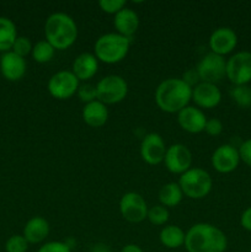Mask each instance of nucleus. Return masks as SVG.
I'll return each instance as SVG.
<instances>
[{
	"mask_svg": "<svg viewBox=\"0 0 251 252\" xmlns=\"http://www.w3.org/2000/svg\"><path fill=\"white\" fill-rule=\"evenodd\" d=\"M83 121L91 128H100L106 125L108 120V110L105 103L98 100L86 103L83 107Z\"/></svg>",
	"mask_w": 251,
	"mask_h": 252,
	"instance_id": "aec40b11",
	"label": "nucleus"
},
{
	"mask_svg": "<svg viewBox=\"0 0 251 252\" xmlns=\"http://www.w3.org/2000/svg\"><path fill=\"white\" fill-rule=\"evenodd\" d=\"M26 61L12 51L2 53L0 57V71L9 81H19L26 74Z\"/></svg>",
	"mask_w": 251,
	"mask_h": 252,
	"instance_id": "f3484780",
	"label": "nucleus"
},
{
	"mask_svg": "<svg viewBox=\"0 0 251 252\" xmlns=\"http://www.w3.org/2000/svg\"><path fill=\"white\" fill-rule=\"evenodd\" d=\"M27 250H29V243L24 238V235L10 236L5 244L6 252H27Z\"/></svg>",
	"mask_w": 251,
	"mask_h": 252,
	"instance_id": "cd10ccee",
	"label": "nucleus"
},
{
	"mask_svg": "<svg viewBox=\"0 0 251 252\" xmlns=\"http://www.w3.org/2000/svg\"><path fill=\"white\" fill-rule=\"evenodd\" d=\"M204 132L211 137H218L223 132V123L219 121L218 118H211L207 120L206 127H204Z\"/></svg>",
	"mask_w": 251,
	"mask_h": 252,
	"instance_id": "473e14b6",
	"label": "nucleus"
},
{
	"mask_svg": "<svg viewBox=\"0 0 251 252\" xmlns=\"http://www.w3.org/2000/svg\"><path fill=\"white\" fill-rule=\"evenodd\" d=\"M113 26L117 30V33L130 38L139 27V17L134 10L126 6L125 9L115 15Z\"/></svg>",
	"mask_w": 251,
	"mask_h": 252,
	"instance_id": "6ab92c4d",
	"label": "nucleus"
},
{
	"mask_svg": "<svg viewBox=\"0 0 251 252\" xmlns=\"http://www.w3.org/2000/svg\"><path fill=\"white\" fill-rule=\"evenodd\" d=\"M98 69V61L94 54L81 53L74 59L71 73L79 81H88L96 75Z\"/></svg>",
	"mask_w": 251,
	"mask_h": 252,
	"instance_id": "a211bd4d",
	"label": "nucleus"
},
{
	"mask_svg": "<svg viewBox=\"0 0 251 252\" xmlns=\"http://www.w3.org/2000/svg\"><path fill=\"white\" fill-rule=\"evenodd\" d=\"M44 36L57 51L68 49L78 38V26L71 16L56 12L48 16L44 24Z\"/></svg>",
	"mask_w": 251,
	"mask_h": 252,
	"instance_id": "7ed1b4c3",
	"label": "nucleus"
},
{
	"mask_svg": "<svg viewBox=\"0 0 251 252\" xmlns=\"http://www.w3.org/2000/svg\"><path fill=\"white\" fill-rule=\"evenodd\" d=\"M192 101L196 103L197 107L211 108L217 107L221 101V93L216 84L211 83H199L198 85L192 89Z\"/></svg>",
	"mask_w": 251,
	"mask_h": 252,
	"instance_id": "2eb2a0df",
	"label": "nucleus"
},
{
	"mask_svg": "<svg viewBox=\"0 0 251 252\" xmlns=\"http://www.w3.org/2000/svg\"><path fill=\"white\" fill-rule=\"evenodd\" d=\"M179 186L184 196L191 199H202L208 196L213 187L211 175L199 167H191L182 174L179 180Z\"/></svg>",
	"mask_w": 251,
	"mask_h": 252,
	"instance_id": "39448f33",
	"label": "nucleus"
},
{
	"mask_svg": "<svg viewBox=\"0 0 251 252\" xmlns=\"http://www.w3.org/2000/svg\"><path fill=\"white\" fill-rule=\"evenodd\" d=\"M196 70L202 83L217 85V83H219L226 75V61L224 57L209 52L202 57Z\"/></svg>",
	"mask_w": 251,
	"mask_h": 252,
	"instance_id": "1a4fd4ad",
	"label": "nucleus"
},
{
	"mask_svg": "<svg viewBox=\"0 0 251 252\" xmlns=\"http://www.w3.org/2000/svg\"><path fill=\"white\" fill-rule=\"evenodd\" d=\"M96 94L100 102L107 105H115L126 98L128 94V84L120 75L103 76L96 84Z\"/></svg>",
	"mask_w": 251,
	"mask_h": 252,
	"instance_id": "423d86ee",
	"label": "nucleus"
},
{
	"mask_svg": "<svg viewBox=\"0 0 251 252\" xmlns=\"http://www.w3.org/2000/svg\"><path fill=\"white\" fill-rule=\"evenodd\" d=\"M147 219L153 225H165L167 220H169V211L164 206H161V204H157V206L149 208Z\"/></svg>",
	"mask_w": 251,
	"mask_h": 252,
	"instance_id": "bb28decb",
	"label": "nucleus"
},
{
	"mask_svg": "<svg viewBox=\"0 0 251 252\" xmlns=\"http://www.w3.org/2000/svg\"><path fill=\"white\" fill-rule=\"evenodd\" d=\"M164 164L171 174L182 175L191 169L192 153L184 144H172L166 149Z\"/></svg>",
	"mask_w": 251,
	"mask_h": 252,
	"instance_id": "9b49d317",
	"label": "nucleus"
},
{
	"mask_svg": "<svg viewBox=\"0 0 251 252\" xmlns=\"http://www.w3.org/2000/svg\"><path fill=\"white\" fill-rule=\"evenodd\" d=\"M32 47L33 46H32L30 38H27V37L25 36H17L16 41L14 42V46H12L11 51L14 52V53H16L17 56L25 58L26 56L31 54Z\"/></svg>",
	"mask_w": 251,
	"mask_h": 252,
	"instance_id": "c85d7f7f",
	"label": "nucleus"
},
{
	"mask_svg": "<svg viewBox=\"0 0 251 252\" xmlns=\"http://www.w3.org/2000/svg\"><path fill=\"white\" fill-rule=\"evenodd\" d=\"M240 224L245 230L251 231V207L243 212L240 217Z\"/></svg>",
	"mask_w": 251,
	"mask_h": 252,
	"instance_id": "c9c22d12",
	"label": "nucleus"
},
{
	"mask_svg": "<svg viewBox=\"0 0 251 252\" xmlns=\"http://www.w3.org/2000/svg\"><path fill=\"white\" fill-rule=\"evenodd\" d=\"M192 100V88L182 79L170 78L159 84L155 90V102L166 113H179Z\"/></svg>",
	"mask_w": 251,
	"mask_h": 252,
	"instance_id": "f03ea898",
	"label": "nucleus"
},
{
	"mask_svg": "<svg viewBox=\"0 0 251 252\" xmlns=\"http://www.w3.org/2000/svg\"><path fill=\"white\" fill-rule=\"evenodd\" d=\"M17 38V30L10 19L0 16V52L6 53L11 51Z\"/></svg>",
	"mask_w": 251,
	"mask_h": 252,
	"instance_id": "5701e85b",
	"label": "nucleus"
},
{
	"mask_svg": "<svg viewBox=\"0 0 251 252\" xmlns=\"http://www.w3.org/2000/svg\"><path fill=\"white\" fill-rule=\"evenodd\" d=\"M51 226L42 217H33L30 219L24 228V238L29 244H39L46 240L49 235Z\"/></svg>",
	"mask_w": 251,
	"mask_h": 252,
	"instance_id": "412c9836",
	"label": "nucleus"
},
{
	"mask_svg": "<svg viewBox=\"0 0 251 252\" xmlns=\"http://www.w3.org/2000/svg\"><path fill=\"white\" fill-rule=\"evenodd\" d=\"M54 53H56L54 47L52 46L49 42H47L46 39H43V41H39L37 42L36 44H33L31 56L34 62L44 64V63H48V62H51L52 59H53Z\"/></svg>",
	"mask_w": 251,
	"mask_h": 252,
	"instance_id": "393cba45",
	"label": "nucleus"
},
{
	"mask_svg": "<svg viewBox=\"0 0 251 252\" xmlns=\"http://www.w3.org/2000/svg\"><path fill=\"white\" fill-rule=\"evenodd\" d=\"M226 78L234 86L248 85L251 81V52L241 51L226 61Z\"/></svg>",
	"mask_w": 251,
	"mask_h": 252,
	"instance_id": "0eeeda50",
	"label": "nucleus"
},
{
	"mask_svg": "<svg viewBox=\"0 0 251 252\" xmlns=\"http://www.w3.org/2000/svg\"><path fill=\"white\" fill-rule=\"evenodd\" d=\"M211 161L216 171L220 174H230L234 170H236L240 162L239 150L231 144L219 145L214 150Z\"/></svg>",
	"mask_w": 251,
	"mask_h": 252,
	"instance_id": "ddd939ff",
	"label": "nucleus"
},
{
	"mask_svg": "<svg viewBox=\"0 0 251 252\" xmlns=\"http://www.w3.org/2000/svg\"><path fill=\"white\" fill-rule=\"evenodd\" d=\"M182 80H184L185 83H186L187 85H188L189 88H192V89H193L194 86L198 85V84L201 83V80H199L198 73H197L196 69H189V70H187L186 73L184 74V76H182Z\"/></svg>",
	"mask_w": 251,
	"mask_h": 252,
	"instance_id": "f704fd0d",
	"label": "nucleus"
},
{
	"mask_svg": "<svg viewBox=\"0 0 251 252\" xmlns=\"http://www.w3.org/2000/svg\"><path fill=\"white\" fill-rule=\"evenodd\" d=\"M230 96L239 107H251V88L249 85L233 86L230 90Z\"/></svg>",
	"mask_w": 251,
	"mask_h": 252,
	"instance_id": "a878e982",
	"label": "nucleus"
},
{
	"mask_svg": "<svg viewBox=\"0 0 251 252\" xmlns=\"http://www.w3.org/2000/svg\"><path fill=\"white\" fill-rule=\"evenodd\" d=\"M238 150L239 155H240V160H243L248 166L251 167V138L241 143Z\"/></svg>",
	"mask_w": 251,
	"mask_h": 252,
	"instance_id": "72a5a7b5",
	"label": "nucleus"
},
{
	"mask_svg": "<svg viewBox=\"0 0 251 252\" xmlns=\"http://www.w3.org/2000/svg\"><path fill=\"white\" fill-rule=\"evenodd\" d=\"M147 202L137 192H127L120 201V212L123 219L129 223H142L148 217Z\"/></svg>",
	"mask_w": 251,
	"mask_h": 252,
	"instance_id": "9d476101",
	"label": "nucleus"
},
{
	"mask_svg": "<svg viewBox=\"0 0 251 252\" xmlns=\"http://www.w3.org/2000/svg\"><path fill=\"white\" fill-rule=\"evenodd\" d=\"M80 81L69 70H62L53 74L48 80L47 88L52 97L57 100H68L79 90Z\"/></svg>",
	"mask_w": 251,
	"mask_h": 252,
	"instance_id": "6e6552de",
	"label": "nucleus"
},
{
	"mask_svg": "<svg viewBox=\"0 0 251 252\" xmlns=\"http://www.w3.org/2000/svg\"><path fill=\"white\" fill-rule=\"evenodd\" d=\"M121 252H144V251L142 250L140 246L135 245V244H128V245L123 246Z\"/></svg>",
	"mask_w": 251,
	"mask_h": 252,
	"instance_id": "e433bc0d",
	"label": "nucleus"
},
{
	"mask_svg": "<svg viewBox=\"0 0 251 252\" xmlns=\"http://www.w3.org/2000/svg\"><path fill=\"white\" fill-rule=\"evenodd\" d=\"M90 252H111L110 249L105 245V244H96L93 246Z\"/></svg>",
	"mask_w": 251,
	"mask_h": 252,
	"instance_id": "4c0bfd02",
	"label": "nucleus"
},
{
	"mask_svg": "<svg viewBox=\"0 0 251 252\" xmlns=\"http://www.w3.org/2000/svg\"><path fill=\"white\" fill-rule=\"evenodd\" d=\"M160 243L167 249H179L185 245L186 233L177 225H167L159 234Z\"/></svg>",
	"mask_w": 251,
	"mask_h": 252,
	"instance_id": "4be33fe9",
	"label": "nucleus"
},
{
	"mask_svg": "<svg viewBox=\"0 0 251 252\" xmlns=\"http://www.w3.org/2000/svg\"><path fill=\"white\" fill-rule=\"evenodd\" d=\"M179 126L187 133L197 134L204 130L207 123V117L203 111L194 106H187L177 113Z\"/></svg>",
	"mask_w": 251,
	"mask_h": 252,
	"instance_id": "dca6fc26",
	"label": "nucleus"
},
{
	"mask_svg": "<svg viewBox=\"0 0 251 252\" xmlns=\"http://www.w3.org/2000/svg\"><path fill=\"white\" fill-rule=\"evenodd\" d=\"M185 248L187 252H225L228 239L218 226L198 223L192 225L186 233Z\"/></svg>",
	"mask_w": 251,
	"mask_h": 252,
	"instance_id": "f257e3e1",
	"label": "nucleus"
},
{
	"mask_svg": "<svg viewBox=\"0 0 251 252\" xmlns=\"http://www.w3.org/2000/svg\"><path fill=\"white\" fill-rule=\"evenodd\" d=\"M98 6L106 14L116 15L126 7L125 0H101L98 2Z\"/></svg>",
	"mask_w": 251,
	"mask_h": 252,
	"instance_id": "7c9ffc66",
	"label": "nucleus"
},
{
	"mask_svg": "<svg viewBox=\"0 0 251 252\" xmlns=\"http://www.w3.org/2000/svg\"><path fill=\"white\" fill-rule=\"evenodd\" d=\"M130 47V38L120 33H106L98 37L94 46V56L98 62L116 64L126 58Z\"/></svg>",
	"mask_w": 251,
	"mask_h": 252,
	"instance_id": "20e7f679",
	"label": "nucleus"
},
{
	"mask_svg": "<svg viewBox=\"0 0 251 252\" xmlns=\"http://www.w3.org/2000/svg\"><path fill=\"white\" fill-rule=\"evenodd\" d=\"M238 44V36L230 27H219L212 32L209 37V48L212 53L218 56H226L235 49Z\"/></svg>",
	"mask_w": 251,
	"mask_h": 252,
	"instance_id": "4468645a",
	"label": "nucleus"
},
{
	"mask_svg": "<svg viewBox=\"0 0 251 252\" xmlns=\"http://www.w3.org/2000/svg\"><path fill=\"white\" fill-rule=\"evenodd\" d=\"M182 197H184V193L176 182H169V184L164 185L159 191L160 204L164 206L165 208L177 207L181 203Z\"/></svg>",
	"mask_w": 251,
	"mask_h": 252,
	"instance_id": "b1692460",
	"label": "nucleus"
},
{
	"mask_svg": "<svg viewBox=\"0 0 251 252\" xmlns=\"http://www.w3.org/2000/svg\"><path fill=\"white\" fill-rule=\"evenodd\" d=\"M166 149L167 148L161 135L157 133H149L142 140L140 157L147 164L159 165L160 162H164Z\"/></svg>",
	"mask_w": 251,
	"mask_h": 252,
	"instance_id": "f8f14e48",
	"label": "nucleus"
},
{
	"mask_svg": "<svg viewBox=\"0 0 251 252\" xmlns=\"http://www.w3.org/2000/svg\"><path fill=\"white\" fill-rule=\"evenodd\" d=\"M78 96L84 103H90L93 101L97 100V94H96V85L93 84H83L79 86Z\"/></svg>",
	"mask_w": 251,
	"mask_h": 252,
	"instance_id": "c756f323",
	"label": "nucleus"
},
{
	"mask_svg": "<svg viewBox=\"0 0 251 252\" xmlns=\"http://www.w3.org/2000/svg\"><path fill=\"white\" fill-rule=\"evenodd\" d=\"M37 252H71V249L68 243H63V241H49V243L43 244Z\"/></svg>",
	"mask_w": 251,
	"mask_h": 252,
	"instance_id": "2f4dec72",
	"label": "nucleus"
}]
</instances>
